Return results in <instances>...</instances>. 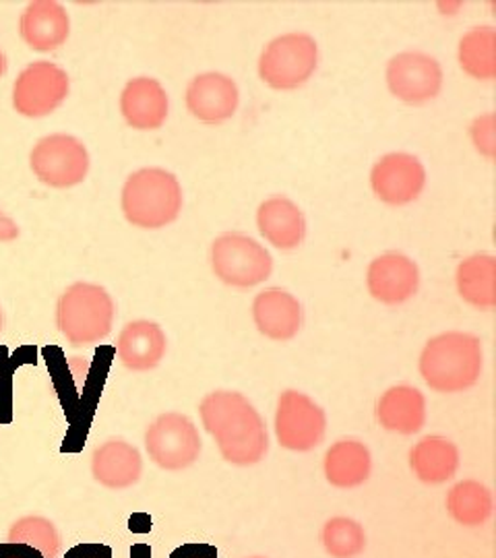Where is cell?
Listing matches in <instances>:
<instances>
[{"instance_id":"d590c367","label":"cell","mask_w":496,"mask_h":558,"mask_svg":"<svg viewBox=\"0 0 496 558\" xmlns=\"http://www.w3.org/2000/svg\"><path fill=\"white\" fill-rule=\"evenodd\" d=\"M131 558H152V548L140 542V544L131 546Z\"/></svg>"},{"instance_id":"d4e9b609","label":"cell","mask_w":496,"mask_h":558,"mask_svg":"<svg viewBox=\"0 0 496 558\" xmlns=\"http://www.w3.org/2000/svg\"><path fill=\"white\" fill-rule=\"evenodd\" d=\"M447 513L463 527H482L495 511V499L486 484L461 480L447 493Z\"/></svg>"},{"instance_id":"ffe728a7","label":"cell","mask_w":496,"mask_h":558,"mask_svg":"<svg viewBox=\"0 0 496 558\" xmlns=\"http://www.w3.org/2000/svg\"><path fill=\"white\" fill-rule=\"evenodd\" d=\"M375 414L385 430L410 437L426 424V398L412 385H394L378 398Z\"/></svg>"},{"instance_id":"d6a6232c","label":"cell","mask_w":496,"mask_h":558,"mask_svg":"<svg viewBox=\"0 0 496 558\" xmlns=\"http://www.w3.org/2000/svg\"><path fill=\"white\" fill-rule=\"evenodd\" d=\"M0 558H44L38 550L25 546V544H13V542H0Z\"/></svg>"},{"instance_id":"d6986e66","label":"cell","mask_w":496,"mask_h":558,"mask_svg":"<svg viewBox=\"0 0 496 558\" xmlns=\"http://www.w3.org/2000/svg\"><path fill=\"white\" fill-rule=\"evenodd\" d=\"M253 320L261 336L274 341L297 338L302 327V306L294 294L269 288L253 300Z\"/></svg>"},{"instance_id":"4316f807","label":"cell","mask_w":496,"mask_h":558,"mask_svg":"<svg viewBox=\"0 0 496 558\" xmlns=\"http://www.w3.org/2000/svg\"><path fill=\"white\" fill-rule=\"evenodd\" d=\"M7 542L25 544L38 550L44 558H59L62 546V538L55 521L41 515H25L17 519L9 530Z\"/></svg>"},{"instance_id":"cb8c5ba5","label":"cell","mask_w":496,"mask_h":558,"mask_svg":"<svg viewBox=\"0 0 496 558\" xmlns=\"http://www.w3.org/2000/svg\"><path fill=\"white\" fill-rule=\"evenodd\" d=\"M457 292L468 304L480 311H493L496 306V257L476 253L457 265Z\"/></svg>"},{"instance_id":"4dcf8cb0","label":"cell","mask_w":496,"mask_h":558,"mask_svg":"<svg viewBox=\"0 0 496 558\" xmlns=\"http://www.w3.org/2000/svg\"><path fill=\"white\" fill-rule=\"evenodd\" d=\"M64 558H112V548L99 542H83L73 546Z\"/></svg>"},{"instance_id":"8992f818","label":"cell","mask_w":496,"mask_h":558,"mask_svg":"<svg viewBox=\"0 0 496 558\" xmlns=\"http://www.w3.org/2000/svg\"><path fill=\"white\" fill-rule=\"evenodd\" d=\"M209 260L216 278L232 288H253L274 271L269 251L242 232L219 234L211 244Z\"/></svg>"},{"instance_id":"f35d334b","label":"cell","mask_w":496,"mask_h":558,"mask_svg":"<svg viewBox=\"0 0 496 558\" xmlns=\"http://www.w3.org/2000/svg\"><path fill=\"white\" fill-rule=\"evenodd\" d=\"M251 558H265V557H251Z\"/></svg>"},{"instance_id":"7c38bea8","label":"cell","mask_w":496,"mask_h":558,"mask_svg":"<svg viewBox=\"0 0 496 558\" xmlns=\"http://www.w3.org/2000/svg\"><path fill=\"white\" fill-rule=\"evenodd\" d=\"M371 186L383 203L408 205L422 195L426 186V168L416 156L394 151L373 166Z\"/></svg>"},{"instance_id":"484cf974","label":"cell","mask_w":496,"mask_h":558,"mask_svg":"<svg viewBox=\"0 0 496 558\" xmlns=\"http://www.w3.org/2000/svg\"><path fill=\"white\" fill-rule=\"evenodd\" d=\"M457 60L472 80L493 81L496 77V29L491 25L474 27L459 40Z\"/></svg>"},{"instance_id":"2e32d148","label":"cell","mask_w":496,"mask_h":558,"mask_svg":"<svg viewBox=\"0 0 496 558\" xmlns=\"http://www.w3.org/2000/svg\"><path fill=\"white\" fill-rule=\"evenodd\" d=\"M170 100L164 85L154 77H135L120 94V112L137 131H158L168 119Z\"/></svg>"},{"instance_id":"44dd1931","label":"cell","mask_w":496,"mask_h":558,"mask_svg":"<svg viewBox=\"0 0 496 558\" xmlns=\"http://www.w3.org/2000/svg\"><path fill=\"white\" fill-rule=\"evenodd\" d=\"M257 228L263 239L279 251H292L306 236V220L297 203L283 195L263 201L257 209Z\"/></svg>"},{"instance_id":"1f68e13d","label":"cell","mask_w":496,"mask_h":558,"mask_svg":"<svg viewBox=\"0 0 496 558\" xmlns=\"http://www.w3.org/2000/svg\"><path fill=\"white\" fill-rule=\"evenodd\" d=\"M170 558H218V550L209 544H182Z\"/></svg>"},{"instance_id":"83f0119b","label":"cell","mask_w":496,"mask_h":558,"mask_svg":"<svg viewBox=\"0 0 496 558\" xmlns=\"http://www.w3.org/2000/svg\"><path fill=\"white\" fill-rule=\"evenodd\" d=\"M320 544L334 558H356L366 548V532L352 518H331L320 530Z\"/></svg>"},{"instance_id":"30bf717a","label":"cell","mask_w":496,"mask_h":558,"mask_svg":"<svg viewBox=\"0 0 496 558\" xmlns=\"http://www.w3.org/2000/svg\"><path fill=\"white\" fill-rule=\"evenodd\" d=\"M66 96V71L48 60L32 62L13 83V108L25 119H44L52 114Z\"/></svg>"},{"instance_id":"5b68a950","label":"cell","mask_w":496,"mask_h":558,"mask_svg":"<svg viewBox=\"0 0 496 558\" xmlns=\"http://www.w3.org/2000/svg\"><path fill=\"white\" fill-rule=\"evenodd\" d=\"M318 46L311 34H283L265 46L258 59V77L271 89L302 87L317 71Z\"/></svg>"},{"instance_id":"f1b7e54d","label":"cell","mask_w":496,"mask_h":558,"mask_svg":"<svg viewBox=\"0 0 496 558\" xmlns=\"http://www.w3.org/2000/svg\"><path fill=\"white\" fill-rule=\"evenodd\" d=\"M27 350H21L13 359H7V350L0 348V424H9L13 418L11 412V377L15 366L21 362H29Z\"/></svg>"},{"instance_id":"e0dca14e","label":"cell","mask_w":496,"mask_h":558,"mask_svg":"<svg viewBox=\"0 0 496 558\" xmlns=\"http://www.w3.org/2000/svg\"><path fill=\"white\" fill-rule=\"evenodd\" d=\"M168 339L156 320H131L122 327L117 339L120 364L133 373H147L158 368L166 356Z\"/></svg>"},{"instance_id":"4fadbf2b","label":"cell","mask_w":496,"mask_h":558,"mask_svg":"<svg viewBox=\"0 0 496 558\" xmlns=\"http://www.w3.org/2000/svg\"><path fill=\"white\" fill-rule=\"evenodd\" d=\"M184 101L195 119L205 124H221L239 110V85L218 71L201 73L189 83Z\"/></svg>"},{"instance_id":"277c9868","label":"cell","mask_w":496,"mask_h":558,"mask_svg":"<svg viewBox=\"0 0 496 558\" xmlns=\"http://www.w3.org/2000/svg\"><path fill=\"white\" fill-rule=\"evenodd\" d=\"M117 306L106 288L77 281L57 302V327L73 348L96 345L112 333Z\"/></svg>"},{"instance_id":"5bb4252c","label":"cell","mask_w":496,"mask_h":558,"mask_svg":"<svg viewBox=\"0 0 496 558\" xmlns=\"http://www.w3.org/2000/svg\"><path fill=\"white\" fill-rule=\"evenodd\" d=\"M420 269L403 253H385L371 260L366 271V288L373 299L383 304H403L416 296Z\"/></svg>"},{"instance_id":"ba28073f","label":"cell","mask_w":496,"mask_h":558,"mask_svg":"<svg viewBox=\"0 0 496 558\" xmlns=\"http://www.w3.org/2000/svg\"><path fill=\"white\" fill-rule=\"evenodd\" d=\"M29 166L36 179L46 186L71 189L87 179L89 154L83 141L77 137L66 133H55L41 137L34 145L29 154Z\"/></svg>"},{"instance_id":"52a82bcc","label":"cell","mask_w":496,"mask_h":558,"mask_svg":"<svg viewBox=\"0 0 496 558\" xmlns=\"http://www.w3.org/2000/svg\"><path fill=\"white\" fill-rule=\"evenodd\" d=\"M203 449L195 422L180 412H166L145 430V451L166 472H180L197 463Z\"/></svg>"},{"instance_id":"8d00e7d4","label":"cell","mask_w":496,"mask_h":558,"mask_svg":"<svg viewBox=\"0 0 496 558\" xmlns=\"http://www.w3.org/2000/svg\"><path fill=\"white\" fill-rule=\"evenodd\" d=\"M7 73V57H4V52L0 50V77Z\"/></svg>"},{"instance_id":"9a60e30c","label":"cell","mask_w":496,"mask_h":558,"mask_svg":"<svg viewBox=\"0 0 496 558\" xmlns=\"http://www.w3.org/2000/svg\"><path fill=\"white\" fill-rule=\"evenodd\" d=\"M20 34L36 52L59 50L71 34L69 13L57 0H34L21 13Z\"/></svg>"},{"instance_id":"9c48e42d","label":"cell","mask_w":496,"mask_h":558,"mask_svg":"<svg viewBox=\"0 0 496 558\" xmlns=\"http://www.w3.org/2000/svg\"><path fill=\"white\" fill-rule=\"evenodd\" d=\"M325 433L327 414L315 399L297 389H288L279 396L276 408V437L283 449L309 453L323 442Z\"/></svg>"},{"instance_id":"74e56055","label":"cell","mask_w":496,"mask_h":558,"mask_svg":"<svg viewBox=\"0 0 496 558\" xmlns=\"http://www.w3.org/2000/svg\"><path fill=\"white\" fill-rule=\"evenodd\" d=\"M2 323H4V320H2V308H0V331H2Z\"/></svg>"},{"instance_id":"e575fe53","label":"cell","mask_w":496,"mask_h":558,"mask_svg":"<svg viewBox=\"0 0 496 558\" xmlns=\"http://www.w3.org/2000/svg\"><path fill=\"white\" fill-rule=\"evenodd\" d=\"M129 527L133 530V532H149L152 530V521L147 515H143V513H137V515H133V518L129 519Z\"/></svg>"},{"instance_id":"ac0fdd59","label":"cell","mask_w":496,"mask_h":558,"mask_svg":"<svg viewBox=\"0 0 496 558\" xmlns=\"http://www.w3.org/2000/svg\"><path fill=\"white\" fill-rule=\"evenodd\" d=\"M92 476L99 486L110 490H124L143 476L140 449L124 439H110L96 447L92 456Z\"/></svg>"},{"instance_id":"7a4b0ae2","label":"cell","mask_w":496,"mask_h":558,"mask_svg":"<svg viewBox=\"0 0 496 558\" xmlns=\"http://www.w3.org/2000/svg\"><path fill=\"white\" fill-rule=\"evenodd\" d=\"M482 366V341L465 331H445L428 339L418 360L420 377L437 393L472 389L480 380Z\"/></svg>"},{"instance_id":"836d02e7","label":"cell","mask_w":496,"mask_h":558,"mask_svg":"<svg viewBox=\"0 0 496 558\" xmlns=\"http://www.w3.org/2000/svg\"><path fill=\"white\" fill-rule=\"evenodd\" d=\"M17 236H20V226L7 214L0 211V242H13Z\"/></svg>"},{"instance_id":"603a6c76","label":"cell","mask_w":496,"mask_h":558,"mask_svg":"<svg viewBox=\"0 0 496 558\" xmlns=\"http://www.w3.org/2000/svg\"><path fill=\"white\" fill-rule=\"evenodd\" d=\"M410 468L420 482L437 486L456 478L459 470V449L456 442L440 435L418 440L410 451Z\"/></svg>"},{"instance_id":"6da1fadb","label":"cell","mask_w":496,"mask_h":558,"mask_svg":"<svg viewBox=\"0 0 496 558\" xmlns=\"http://www.w3.org/2000/svg\"><path fill=\"white\" fill-rule=\"evenodd\" d=\"M198 416L228 463L249 468L267 456V424L257 408L239 391L207 393L198 403Z\"/></svg>"},{"instance_id":"7402d4cb","label":"cell","mask_w":496,"mask_h":558,"mask_svg":"<svg viewBox=\"0 0 496 558\" xmlns=\"http://www.w3.org/2000/svg\"><path fill=\"white\" fill-rule=\"evenodd\" d=\"M325 478L341 490L362 486L373 474L371 449L358 439H341L334 442L323 459Z\"/></svg>"},{"instance_id":"f546056e","label":"cell","mask_w":496,"mask_h":558,"mask_svg":"<svg viewBox=\"0 0 496 558\" xmlns=\"http://www.w3.org/2000/svg\"><path fill=\"white\" fill-rule=\"evenodd\" d=\"M470 137L477 154L486 160L496 158V117L493 112L482 114L470 124Z\"/></svg>"},{"instance_id":"3957f363","label":"cell","mask_w":496,"mask_h":558,"mask_svg":"<svg viewBox=\"0 0 496 558\" xmlns=\"http://www.w3.org/2000/svg\"><path fill=\"white\" fill-rule=\"evenodd\" d=\"M120 207L131 226L159 230L179 218L182 186L179 179L164 168H141L124 182Z\"/></svg>"},{"instance_id":"8fae6325","label":"cell","mask_w":496,"mask_h":558,"mask_svg":"<svg viewBox=\"0 0 496 558\" xmlns=\"http://www.w3.org/2000/svg\"><path fill=\"white\" fill-rule=\"evenodd\" d=\"M385 80L397 100L420 106L437 98L445 75L437 59L424 52L408 50L389 60Z\"/></svg>"}]
</instances>
